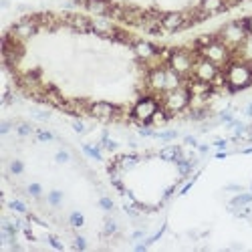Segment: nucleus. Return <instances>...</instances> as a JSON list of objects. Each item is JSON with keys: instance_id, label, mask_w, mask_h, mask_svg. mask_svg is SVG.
Segmentation results:
<instances>
[{"instance_id": "3", "label": "nucleus", "mask_w": 252, "mask_h": 252, "mask_svg": "<svg viewBox=\"0 0 252 252\" xmlns=\"http://www.w3.org/2000/svg\"><path fill=\"white\" fill-rule=\"evenodd\" d=\"M176 38L204 113L224 99L252 91V10Z\"/></svg>"}, {"instance_id": "5", "label": "nucleus", "mask_w": 252, "mask_h": 252, "mask_svg": "<svg viewBox=\"0 0 252 252\" xmlns=\"http://www.w3.org/2000/svg\"><path fill=\"white\" fill-rule=\"evenodd\" d=\"M190 174L182 150H148L119 154L109 159V184L123 204L135 212L154 214L172 200Z\"/></svg>"}, {"instance_id": "2", "label": "nucleus", "mask_w": 252, "mask_h": 252, "mask_svg": "<svg viewBox=\"0 0 252 252\" xmlns=\"http://www.w3.org/2000/svg\"><path fill=\"white\" fill-rule=\"evenodd\" d=\"M2 234L20 248H97L121 234L117 204L73 145L31 121L2 127Z\"/></svg>"}, {"instance_id": "1", "label": "nucleus", "mask_w": 252, "mask_h": 252, "mask_svg": "<svg viewBox=\"0 0 252 252\" xmlns=\"http://www.w3.org/2000/svg\"><path fill=\"white\" fill-rule=\"evenodd\" d=\"M2 69L31 103L115 127H165L204 115L178 38L85 10H32L2 31Z\"/></svg>"}, {"instance_id": "4", "label": "nucleus", "mask_w": 252, "mask_h": 252, "mask_svg": "<svg viewBox=\"0 0 252 252\" xmlns=\"http://www.w3.org/2000/svg\"><path fill=\"white\" fill-rule=\"evenodd\" d=\"M79 10L158 38H174L232 14L224 0H67Z\"/></svg>"}]
</instances>
